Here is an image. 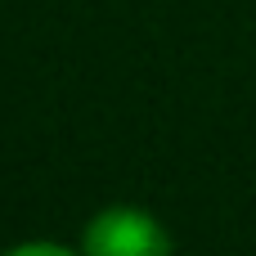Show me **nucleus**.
<instances>
[{
	"instance_id": "f03ea898",
	"label": "nucleus",
	"mask_w": 256,
	"mask_h": 256,
	"mask_svg": "<svg viewBox=\"0 0 256 256\" xmlns=\"http://www.w3.org/2000/svg\"><path fill=\"white\" fill-rule=\"evenodd\" d=\"M9 252H14V256H27V252H50V256H68V243H40V238H27V243H14Z\"/></svg>"
},
{
	"instance_id": "f257e3e1",
	"label": "nucleus",
	"mask_w": 256,
	"mask_h": 256,
	"mask_svg": "<svg viewBox=\"0 0 256 256\" xmlns=\"http://www.w3.org/2000/svg\"><path fill=\"white\" fill-rule=\"evenodd\" d=\"M176 248V234L162 225L158 212L140 202H112L99 207L76 238L81 256H162Z\"/></svg>"
}]
</instances>
